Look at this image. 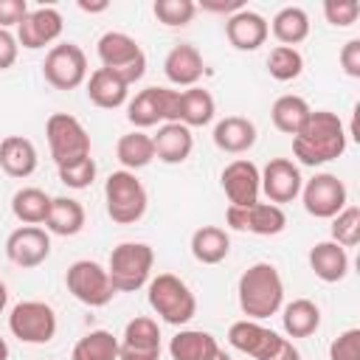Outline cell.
<instances>
[{
    "label": "cell",
    "instance_id": "obj_1",
    "mask_svg": "<svg viewBox=\"0 0 360 360\" xmlns=\"http://www.w3.org/2000/svg\"><path fill=\"white\" fill-rule=\"evenodd\" d=\"M349 132L338 112L312 110L301 129L292 135V155L304 166H323L346 152Z\"/></svg>",
    "mask_w": 360,
    "mask_h": 360
},
{
    "label": "cell",
    "instance_id": "obj_2",
    "mask_svg": "<svg viewBox=\"0 0 360 360\" xmlns=\"http://www.w3.org/2000/svg\"><path fill=\"white\" fill-rule=\"evenodd\" d=\"M236 298H239V309L250 321H264L276 315L284 307V281H281L278 267L270 262L250 264L239 276Z\"/></svg>",
    "mask_w": 360,
    "mask_h": 360
},
{
    "label": "cell",
    "instance_id": "obj_3",
    "mask_svg": "<svg viewBox=\"0 0 360 360\" xmlns=\"http://www.w3.org/2000/svg\"><path fill=\"white\" fill-rule=\"evenodd\" d=\"M146 298L155 315L172 326H186L197 315V298L191 287L174 273H158L146 284Z\"/></svg>",
    "mask_w": 360,
    "mask_h": 360
},
{
    "label": "cell",
    "instance_id": "obj_4",
    "mask_svg": "<svg viewBox=\"0 0 360 360\" xmlns=\"http://www.w3.org/2000/svg\"><path fill=\"white\" fill-rule=\"evenodd\" d=\"M152 264H155V250L146 242H121L110 253L107 276L115 292H135L149 284Z\"/></svg>",
    "mask_w": 360,
    "mask_h": 360
},
{
    "label": "cell",
    "instance_id": "obj_5",
    "mask_svg": "<svg viewBox=\"0 0 360 360\" xmlns=\"http://www.w3.org/2000/svg\"><path fill=\"white\" fill-rule=\"evenodd\" d=\"M104 202L107 217L118 225H135L149 205V194L143 183L135 177V172L118 169L104 180Z\"/></svg>",
    "mask_w": 360,
    "mask_h": 360
},
{
    "label": "cell",
    "instance_id": "obj_6",
    "mask_svg": "<svg viewBox=\"0 0 360 360\" xmlns=\"http://www.w3.org/2000/svg\"><path fill=\"white\" fill-rule=\"evenodd\" d=\"M45 138H48L51 158H53L56 169L90 155V135H87L84 124L70 112H53L45 121Z\"/></svg>",
    "mask_w": 360,
    "mask_h": 360
},
{
    "label": "cell",
    "instance_id": "obj_7",
    "mask_svg": "<svg viewBox=\"0 0 360 360\" xmlns=\"http://www.w3.org/2000/svg\"><path fill=\"white\" fill-rule=\"evenodd\" d=\"M127 118L138 129H149L155 124H180V90L143 87L127 101Z\"/></svg>",
    "mask_w": 360,
    "mask_h": 360
},
{
    "label": "cell",
    "instance_id": "obj_8",
    "mask_svg": "<svg viewBox=\"0 0 360 360\" xmlns=\"http://www.w3.org/2000/svg\"><path fill=\"white\" fill-rule=\"evenodd\" d=\"M8 332L17 340L31 343V346L51 343L53 335H56V312H53L51 304L37 301V298L20 301L8 312Z\"/></svg>",
    "mask_w": 360,
    "mask_h": 360
},
{
    "label": "cell",
    "instance_id": "obj_9",
    "mask_svg": "<svg viewBox=\"0 0 360 360\" xmlns=\"http://www.w3.org/2000/svg\"><path fill=\"white\" fill-rule=\"evenodd\" d=\"M65 284H68V292L76 301H82L84 307H104L115 295V287L107 276V267H101L93 259L73 262L65 273Z\"/></svg>",
    "mask_w": 360,
    "mask_h": 360
},
{
    "label": "cell",
    "instance_id": "obj_10",
    "mask_svg": "<svg viewBox=\"0 0 360 360\" xmlns=\"http://www.w3.org/2000/svg\"><path fill=\"white\" fill-rule=\"evenodd\" d=\"M42 76L56 90H76L87 82V56L76 42L51 45L42 62Z\"/></svg>",
    "mask_w": 360,
    "mask_h": 360
},
{
    "label": "cell",
    "instance_id": "obj_11",
    "mask_svg": "<svg viewBox=\"0 0 360 360\" xmlns=\"http://www.w3.org/2000/svg\"><path fill=\"white\" fill-rule=\"evenodd\" d=\"M301 202L304 211L315 219H332L335 214H340L349 205V191L343 186V180L332 172H318L315 177H309L301 186Z\"/></svg>",
    "mask_w": 360,
    "mask_h": 360
},
{
    "label": "cell",
    "instance_id": "obj_12",
    "mask_svg": "<svg viewBox=\"0 0 360 360\" xmlns=\"http://www.w3.org/2000/svg\"><path fill=\"white\" fill-rule=\"evenodd\" d=\"M225 222L233 231L242 233H256V236H276L287 228V214L281 205L273 202H253V205H228Z\"/></svg>",
    "mask_w": 360,
    "mask_h": 360
},
{
    "label": "cell",
    "instance_id": "obj_13",
    "mask_svg": "<svg viewBox=\"0 0 360 360\" xmlns=\"http://www.w3.org/2000/svg\"><path fill=\"white\" fill-rule=\"evenodd\" d=\"M160 326L149 315H135L118 338V360H160Z\"/></svg>",
    "mask_w": 360,
    "mask_h": 360
},
{
    "label": "cell",
    "instance_id": "obj_14",
    "mask_svg": "<svg viewBox=\"0 0 360 360\" xmlns=\"http://www.w3.org/2000/svg\"><path fill=\"white\" fill-rule=\"evenodd\" d=\"M6 256L22 270L39 267L51 256V233L39 225H20L6 239Z\"/></svg>",
    "mask_w": 360,
    "mask_h": 360
},
{
    "label": "cell",
    "instance_id": "obj_15",
    "mask_svg": "<svg viewBox=\"0 0 360 360\" xmlns=\"http://www.w3.org/2000/svg\"><path fill=\"white\" fill-rule=\"evenodd\" d=\"M219 183H222V191L228 197L231 205H253L259 202V194H262V174H259V166L253 160H245V158H236L231 160L222 174H219Z\"/></svg>",
    "mask_w": 360,
    "mask_h": 360
},
{
    "label": "cell",
    "instance_id": "obj_16",
    "mask_svg": "<svg viewBox=\"0 0 360 360\" xmlns=\"http://www.w3.org/2000/svg\"><path fill=\"white\" fill-rule=\"evenodd\" d=\"M62 14L53 6H39V8H28V14L22 17V22L17 25V42L28 51H39L51 42H56L62 37Z\"/></svg>",
    "mask_w": 360,
    "mask_h": 360
},
{
    "label": "cell",
    "instance_id": "obj_17",
    "mask_svg": "<svg viewBox=\"0 0 360 360\" xmlns=\"http://www.w3.org/2000/svg\"><path fill=\"white\" fill-rule=\"evenodd\" d=\"M259 174H262V194L273 205L292 202L301 194L304 177H301V169L290 158H273Z\"/></svg>",
    "mask_w": 360,
    "mask_h": 360
},
{
    "label": "cell",
    "instance_id": "obj_18",
    "mask_svg": "<svg viewBox=\"0 0 360 360\" xmlns=\"http://www.w3.org/2000/svg\"><path fill=\"white\" fill-rule=\"evenodd\" d=\"M278 340H281L278 332H273V329H267V326H262L259 321H250V318L233 321L228 326V343L236 352H242V354H248L253 360H264L276 349Z\"/></svg>",
    "mask_w": 360,
    "mask_h": 360
},
{
    "label": "cell",
    "instance_id": "obj_19",
    "mask_svg": "<svg viewBox=\"0 0 360 360\" xmlns=\"http://www.w3.org/2000/svg\"><path fill=\"white\" fill-rule=\"evenodd\" d=\"M225 37L236 51H259L270 37V25L259 11L239 8L225 20Z\"/></svg>",
    "mask_w": 360,
    "mask_h": 360
},
{
    "label": "cell",
    "instance_id": "obj_20",
    "mask_svg": "<svg viewBox=\"0 0 360 360\" xmlns=\"http://www.w3.org/2000/svg\"><path fill=\"white\" fill-rule=\"evenodd\" d=\"M163 73L172 84L177 87H197V82L202 79L205 73V62H202V53L188 45V42H180L174 45L166 59H163Z\"/></svg>",
    "mask_w": 360,
    "mask_h": 360
},
{
    "label": "cell",
    "instance_id": "obj_21",
    "mask_svg": "<svg viewBox=\"0 0 360 360\" xmlns=\"http://www.w3.org/2000/svg\"><path fill=\"white\" fill-rule=\"evenodd\" d=\"M96 53L101 59V68H107V70H124V68H129V65H135L138 59L146 56L141 51V45L124 31L101 34L98 42H96Z\"/></svg>",
    "mask_w": 360,
    "mask_h": 360
},
{
    "label": "cell",
    "instance_id": "obj_22",
    "mask_svg": "<svg viewBox=\"0 0 360 360\" xmlns=\"http://www.w3.org/2000/svg\"><path fill=\"white\" fill-rule=\"evenodd\" d=\"M214 146L228 155H242L256 143V124L245 115H225L214 124Z\"/></svg>",
    "mask_w": 360,
    "mask_h": 360
},
{
    "label": "cell",
    "instance_id": "obj_23",
    "mask_svg": "<svg viewBox=\"0 0 360 360\" xmlns=\"http://www.w3.org/2000/svg\"><path fill=\"white\" fill-rule=\"evenodd\" d=\"M37 163H39V155L34 141L22 135H6L0 141V169L8 177H17V180L31 177L37 172Z\"/></svg>",
    "mask_w": 360,
    "mask_h": 360
},
{
    "label": "cell",
    "instance_id": "obj_24",
    "mask_svg": "<svg viewBox=\"0 0 360 360\" xmlns=\"http://www.w3.org/2000/svg\"><path fill=\"white\" fill-rule=\"evenodd\" d=\"M152 143H155V158L174 166V163L188 160V155L194 149V135L183 124H160L158 132L152 135Z\"/></svg>",
    "mask_w": 360,
    "mask_h": 360
},
{
    "label": "cell",
    "instance_id": "obj_25",
    "mask_svg": "<svg viewBox=\"0 0 360 360\" xmlns=\"http://www.w3.org/2000/svg\"><path fill=\"white\" fill-rule=\"evenodd\" d=\"M309 270H312L321 281L338 284V281H343L346 273H349V250L340 248V245H335L332 239L318 242V245L309 248Z\"/></svg>",
    "mask_w": 360,
    "mask_h": 360
},
{
    "label": "cell",
    "instance_id": "obj_26",
    "mask_svg": "<svg viewBox=\"0 0 360 360\" xmlns=\"http://www.w3.org/2000/svg\"><path fill=\"white\" fill-rule=\"evenodd\" d=\"M87 98L101 107V110H115L121 104H127L129 98V87L107 68H96L90 76H87Z\"/></svg>",
    "mask_w": 360,
    "mask_h": 360
},
{
    "label": "cell",
    "instance_id": "obj_27",
    "mask_svg": "<svg viewBox=\"0 0 360 360\" xmlns=\"http://www.w3.org/2000/svg\"><path fill=\"white\" fill-rule=\"evenodd\" d=\"M222 346L211 332L202 329H180L169 340V354L172 360H211Z\"/></svg>",
    "mask_w": 360,
    "mask_h": 360
},
{
    "label": "cell",
    "instance_id": "obj_28",
    "mask_svg": "<svg viewBox=\"0 0 360 360\" xmlns=\"http://www.w3.org/2000/svg\"><path fill=\"white\" fill-rule=\"evenodd\" d=\"M84 205L73 197H53L51 200V211L45 217V231L56 233V236H76L84 228Z\"/></svg>",
    "mask_w": 360,
    "mask_h": 360
},
{
    "label": "cell",
    "instance_id": "obj_29",
    "mask_svg": "<svg viewBox=\"0 0 360 360\" xmlns=\"http://www.w3.org/2000/svg\"><path fill=\"white\" fill-rule=\"evenodd\" d=\"M231 253V236L219 225H202L191 233V256L200 264H219Z\"/></svg>",
    "mask_w": 360,
    "mask_h": 360
},
{
    "label": "cell",
    "instance_id": "obj_30",
    "mask_svg": "<svg viewBox=\"0 0 360 360\" xmlns=\"http://www.w3.org/2000/svg\"><path fill=\"white\" fill-rule=\"evenodd\" d=\"M281 326L287 338H309L321 326V309L309 298H292L281 307Z\"/></svg>",
    "mask_w": 360,
    "mask_h": 360
},
{
    "label": "cell",
    "instance_id": "obj_31",
    "mask_svg": "<svg viewBox=\"0 0 360 360\" xmlns=\"http://www.w3.org/2000/svg\"><path fill=\"white\" fill-rule=\"evenodd\" d=\"M273 37L287 45V48H295L298 42H304L309 37V14L301 8V6H284L276 11V17L267 22Z\"/></svg>",
    "mask_w": 360,
    "mask_h": 360
},
{
    "label": "cell",
    "instance_id": "obj_32",
    "mask_svg": "<svg viewBox=\"0 0 360 360\" xmlns=\"http://www.w3.org/2000/svg\"><path fill=\"white\" fill-rule=\"evenodd\" d=\"M217 115V101L205 87H186L180 90V124L183 127H205Z\"/></svg>",
    "mask_w": 360,
    "mask_h": 360
},
{
    "label": "cell",
    "instance_id": "obj_33",
    "mask_svg": "<svg viewBox=\"0 0 360 360\" xmlns=\"http://www.w3.org/2000/svg\"><path fill=\"white\" fill-rule=\"evenodd\" d=\"M115 158L121 160V166L127 172H138L143 166H149L155 160V143H152V135H146L143 129H135V132H127L118 138L115 143Z\"/></svg>",
    "mask_w": 360,
    "mask_h": 360
},
{
    "label": "cell",
    "instance_id": "obj_34",
    "mask_svg": "<svg viewBox=\"0 0 360 360\" xmlns=\"http://www.w3.org/2000/svg\"><path fill=\"white\" fill-rule=\"evenodd\" d=\"M51 194H45L37 186H25L17 188L11 197V214L22 222V225H45V217L51 211Z\"/></svg>",
    "mask_w": 360,
    "mask_h": 360
},
{
    "label": "cell",
    "instance_id": "obj_35",
    "mask_svg": "<svg viewBox=\"0 0 360 360\" xmlns=\"http://www.w3.org/2000/svg\"><path fill=\"white\" fill-rule=\"evenodd\" d=\"M312 112V107L307 104V98L295 96V93H284L273 101L270 107V118H273V127L284 135H295L301 129V124L307 121V115Z\"/></svg>",
    "mask_w": 360,
    "mask_h": 360
},
{
    "label": "cell",
    "instance_id": "obj_36",
    "mask_svg": "<svg viewBox=\"0 0 360 360\" xmlns=\"http://www.w3.org/2000/svg\"><path fill=\"white\" fill-rule=\"evenodd\" d=\"M70 360H118V338L107 329H93L76 340Z\"/></svg>",
    "mask_w": 360,
    "mask_h": 360
},
{
    "label": "cell",
    "instance_id": "obj_37",
    "mask_svg": "<svg viewBox=\"0 0 360 360\" xmlns=\"http://www.w3.org/2000/svg\"><path fill=\"white\" fill-rule=\"evenodd\" d=\"M304 70V56L298 48H287V45H276L267 53V73L276 82H292L298 79Z\"/></svg>",
    "mask_w": 360,
    "mask_h": 360
},
{
    "label": "cell",
    "instance_id": "obj_38",
    "mask_svg": "<svg viewBox=\"0 0 360 360\" xmlns=\"http://www.w3.org/2000/svg\"><path fill=\"white\" fill-rule=\"evenodd\" d=\"M332 242L340 248H354L360 242V208L346 205L340 214L332 217Z\"/></svg>",
    "mask_w": 360,
    "mask_h": 360
},
{
    "label": "cell",
    "instance_id": "obj_39",
    "mask_svg": "<svg viewBox=\"0 0 360 360\" xmlns=\"http://www.w3.org/2000/svg\"><path fill=\"white\" fill-rule=\"evenodd\" d=\"M152 14L158 17V22H163L169 28H180L194 20L197 3L194 0H155Z\"/></svg>",
    "mask_w": 360,
    "mask_h": 360
},
{
    "label": "cell",
    "instance_id": "obj_40",
    "mask_svg": "<svg viewBox=\"0 0 360 360\" xmlns=\"http://www.w3.org/2000/svg\"><path fill=\"white\" fill-rule=\"evenodd\" d=\"M96 160L87 155V158H82V160H76V163H68V166H59V180L68 186V188H73V191H82V188H87L93 180H96Z\"/></svg>",
    "mask_w": 360,
    "mask_h": 360
},
{
    "label": "cell",
    "instance_id": "obj_41",
    "mask_svg": "<svg viewBox=\"0 0 360 360\" xmlns=\"http://www.w3.org/2000/svg\"><path fill=\"white\" fill-rule=\"evenodd\" d=\"M323 17L335 28H349L360 17V3L357 0H326L323 3Z\"/></svg>",
    "mask_w": 360,
    "mask_h": 360
},
{
    "label": "cell",
    "instance_id": "obj_42",
    "mask_svg": "<svg viewBox=\"0 0 360 360\" xmlns=\"http://www.w3.org/2000/svg\"><path fill=\"white\" fill-rule=\"evenodd\" d=\"M329 360H360V329L352 326L329 343Z\"/></svg>",
    "mask_w": 360,
    "mask_h": 360
},
{
    "label": "cell",
    "instance_id": "obj_43",
    "mask_svg": "<svg viewBox=\"0 0 360 360\" xmlns=\"http://www.w3.org/2000/svg\"><path fill=\"white\" fill-rule=\"evenodd\" d=\"M28 14V3L25 0H0V28H17L22 22V17Z\"/></svg>",
    "mask_w": 360,
    "mask_h": 360
},
{
    "label": "cell",
    "instance_id": "obj_44",
    "mask_svg": "<svg viewBox=\"0 0 360 360\" xmlns=\"http://www.w3.org/2000/svg\"><path fill=\"white\" fill-rule=\"evenodd\" d=\"M340 68L349 79H360V39H349L340 48Z\"/></svg>",
    "mask_w": 360,
    "mask_h": 360
},
{
    "label": "cell",
    "instance_id": "obj_45",
    "mask_svg": "<svg viewBox=\"0 0 360 360\" xmlns=\"http://www.w3.org/2000/svg\"><path fill=\"white\" fill-rule=\"evenodd\" d=\"M17 53H20V42L11 31L0 28V70H8L14 62H17Z\"/></svg>",
    "mask_w": 360,
    "mask_h": 360
},
{
    "label": "cell",
    "instance_id": "obj_46",
    "mask_svg": "<svg viewBox=\"0 0 360 360\" xmlns=\"http://www.w3.org/2000/svg\"><path fill=\"white\" fill-rule=\"evenodd\" d=\"M200 8L202 11H211V14H236L239 8H245V3L242 0H202L200 3Z\"/></svg>",
    "mask_w": 360,
    "mask_h": 360
},
{
    "label": "cell",
    "instance_id": "obj_47",
    "mask_svg": "<svg viewBox=\"0 0 360 360\" xmlns=\"http://www.w3.org/2000/svg\"><path fill=\"white\" fill-rule=\"evenodd\" d=\"M264 360H301V352L295 349V343H292L290 338H281V340L276 343V349H273Z\"/></svg>",
    "mask_w": 360,
    "mask_h": 360
},
{
    "label": "cell",
    "instance_id": "obj_48",
    "mask_svg": "<svg viewBox=\"0 0 360 360\" xmlns=\"http://www.w3.org/2000/svg\"><path fill=\"white\" fill-rule=\"evenodd\" d=\"M79 8L87 11V14H98V11H107L110 3H107V0H98V3H84V0H79Z\"/></svg>",
    "mask_w": 360,
    "mask_h": 360
},
{
    "label": "cell",
    "instance_id": "obj_49",
    "mask_svg": "<svg viewBox=\"0 0 360 360\" xmlns=\"http://www.w3.org/2000/svg\"><path fill=\"white\" fill-rule=\"evenodd\" d=\"M6 304H8V290H6V284L0 281V312L6 309Z\"/></svg>",
    "mask_w": 360,
    "mask_h": 360
},
{
    "label": "cell",
    "instance_id": "obj_50",
    "mask_svg": "<svg viewBox=\"0 0 360 360\" xmlns=\"http://www.w3.org/2000/svg\"><path fill=\"white\" fill-rule=\"evenodd\" d=\"M0 360H8V343L3 335H0Z\"/></svg>",
    "mask_w": 360,
    "mask_h": 360
},
{
    "label": "cell",
    "instance_id": "obj_51",
    "mask_svg": "<svg viewBox=\"0 0 360 360\" xmlns=\"http://www.w3.org/2000/svg\"><path fill=\"white\" fill-rule=\"evenodd\" d=\"M211 360H231V354H228V352H225V349H219V352H217V354H214V357H211Z\"/></svg>",
    "mask_w": 360,
    "mask_h": 360
}]
</instances>
